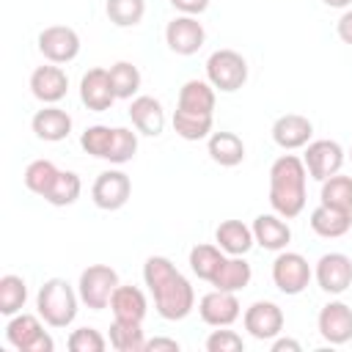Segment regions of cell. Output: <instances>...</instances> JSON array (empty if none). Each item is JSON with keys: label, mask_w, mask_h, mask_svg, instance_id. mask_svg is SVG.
Returning a JSON list of instances; mask_svg holds the SVG:
<instances>
[{"label": "cell", "mask_w": 352, "mask_h": 352, "mask_svg": "<svg viewBox=\"0 0 352 352\" xmlns=\"http://www.w3.org/2000/svg\"><path fill=\"white\" fill-rule=\"evenodd\" d=\"M143 280L154 297V308L162 319L179 322L195 308V292L190 280L173 267L168 256H148L143 264Z\"/></svg>", "instance_id": "6da1fadb"}, {"label": "cell", "mask_w": 352, "mask_h": 352, "mask_svg": "<svg viewBox=\"0 0 352 352\" xmlns=\"http://www.w3.org/2000/svg\"><path fill=\"white\" fill-rule=\"evenodd\" d=\"M305 162L297 154H280L270 165V206L280 217L292 220L305 209Z\"/></svg>", "instance_id": "7a4b0ae2"}, {"label": "cell", "mask_w": 352, "mask_h": 352, "mask_svg": "<svg viewBox=\"0 0 352 352\" xmlns=\"http://www.w3.org/2000/svg\"><path fill=\"white\" fill-rule=\"evenodd\" d=\"M77 302H80V294L63 278L44 280L38 294H36L38 316L50 327H69L74 322V316H77Z\"/></svg>", "instance_id": "3957f363"}, {"label": "cell", "mask_w": 352, "mask_h": 352, "mask_svg": "<svg viewBox=\"0 0 352 352\" xmlns=\"http://www.w3.org/2000/svg\"><path fill=\"white\" fill-rule=\"evenodd\" d=\"M116 289H118V272L110 264H91L80 272L77 294H80V302L88 305L91 311L107 308Z\"/></svg>", "instance_id": "277c9868"}, {"label": "cell", "mask_w": 352, "mask_h": 352, "mask_svg": "<svg viewBox=\"0 0 352 352\" xmlns=\"http://www.w3.org/2000/svg\"><path fill=\"white\" fill-rule=\"evenodd\" d=\"M206 80L214 85V91L234 94L248 80V60L236 50H214L206 58Z\"/></svg>", "instance_id": "5b68a950"}, {"label": "cell", "mask_w": 352, "mask_h": 352, "mask_svg": "<svg viewBox=\"0 0 352 352\" xmlns=\"http://www.w3.org/2000/svg\"><path fill=\"white\" fill-rule=\"evenodd\" d=\"M6 341L14 349H19V352H52L55 349V341L44 330L41 316L22 314V311L8 319V324H6Z\"/></svg>", "instance_id": "8992f818"}, {"label": "cell", "mask_w": 352, "mask_h": 352, "mask_svg": "<svg viewBox=\"0 0 352 352\" xmlns=\"http://www.w3.org/2000/svg\"><path fill=\"white\" fill-rule=\"evenodd\" d=\"M314 270L308 264V258L302 253L294 250H280L272 261V283L278 286V292L294 297L300 292H305V286L311 283Z\"/></svg>", "instance_id": "52a82bcc"}, {"label": "cell", "mask_w": 352, "mask_h": 352, "mask_svg": "<svg viewBox=\"0 0 352 352\" xmlns=\"http://www.w3.org/2000/svg\"><path fill=\"white\" fill-rule=\"evenodd\" d=\"M302 162H305V170H308L311 179L324 182V179H330V176H336L341 170V165H344V148H341V143H336L330 138L311 140L305 146Z\"/></svg>", "instance_id": "ba28073f"}, {"label": "cell", "mask_w": 352, "mask_h": 352, "mask_svg": "<svg viewBox=\"0 0 352 352\" xmlns=\"http://www.w3.org/2000/svg\"><path fill=\"white\" fill-rule=\"evenodd\" d=\"M38 52L50 63H69L80 55V36L69 25H50L38 33Z\"/></svg>", "instance_id": "9c48e42d"}, {"label": "cell", "mask_w": 352, "mask_h": 352, "mask_svg": "<svg viewBox=\"0 0 352 352\" xmlns=\"http://www.w3.org/2000/svg\"><path fill=\"white\" fill-rule=\"evenodd\" d=\"M206 41V30L204 25L190 16V14H182V16H173L168 25H165V44L170 52L176 55H195Z\"/></svg>", "instance_id": "30bf717a"}, {"label": "cell", "mask_w": 352, "mask_h": 352, "mask_svg": "<svg viewBox=\"0 0 352 352\" xmlns=\"http://www.w3.org/2000/svg\"><path fill=\"white\" fill-rule=\"evenodd\" d=\"M132 195V182L124 170H102L91 187V201L104 209V212H116L121 209Z\"/></svg>", "instance_id": "8fae6325"}, {"label": "cell", "mask_w": 352, "mask_h": 352, "mask_svg": "<svg viewBox=\"0 0 352 352\" xmlns=\"http://www.w3.org/2000/svg\"><path fill=\"white\" fill-rule=\"evenodd\" d=\"M242 324L245 330L258 338V341H272L275 336H280L283 330V311L280 305L270 302V300H256L253 305L245 308L242 314Z\"/></svg>", "instance_id": "7c38bea8"}, {"label": "cell", "mask_w": 352, "mask_h": 352, "mask_svg": "<svg viewBox=\"0 0 352 352\" xmlns=\"http://www.w3.org/2000/svg\"><path fill=\"white\" fill-rule=\"evenodd\" d=\"M314 278L322 292L344 294L352 286V258L346 253H324L314 267Z\"/></svg>", "instance_id": "4fadbf2b"}, {"label": "cell", "mask_w": 352, "mask_h": 352, "mask_svg": "<svg viewBox=\"0 0 352 352\" xmlns=\"http://www.w3.org/2000/svg\"><path fill=\"white\" fill-rule=\"evenodd\" d=\"M316 327H319V336L333 346L352 341V308L341 300H330L327 305H322L316 316Z\"/></svg>", "instance_id": "5bb4252c"}, {"label": "cell", "mask_w": 352, "mask_h": 352, "mask_svg": "<svg viewBox=\"0 0 352 352\" xmlns=\"http://www.w3.org/2000/svg\"><path fill=\"white\" fill-rule=\"evenodd\" d=\"M198 314L206 324L212 327H228L239 319L242 308L236 300V292H223V289H212L198 300Z\"/></svg>", "instance_id": "9a60e30c"}, {"label": "cell", "mask_w": 352, "mask_h": 352, "mask_svg": "<svg viewBox=\"0 0 352 352\" xmlns=\"http://www.w3.org/2000/svg\"><path fill=\"white\" fill-rule=\"evenodd\" d=\"M80 99L88 110L94 113H104L113 107L116 102V91H113V82H110V72L96 66V69H88L80 80Z\"/></svg>", "instance_id": "2e32d148"}, {"label": "cell", "mask_w": 352, "mask_h": 352, "mask_svg": "<svg viewBox=\"0 0 352 352\" xmlns=\"http://www.w3.org/2000/svg\"><path fill=\"white\" fill-rule=\"evenodd\" d=\"M69 91V77L58 63H47V66H36L30 74V94L44 102V104H55L66 96Z\"/></svg>", "instance_id": "e0dca14e"}, {"label": "cell", "mask_w": 352, "mask_h": 352, "mask_svg": "<svg viewBox=\"0 0 352 352\" xmlns=\"http://www.w3.org/2000/svg\"><path fill=\"white\" fill-rule=\"evenodd\" d=\"M314 135V124L300 116V113H286L278 116L272 124V140L283 148V151H294V148H305L311 143Z\"/></svg>", "instance_id": "ac0fdd59"}, {"label": "cell", "mask_w": 352, "mask_h": 352, "mask_svg": "<svg viewBox=\"0 0 352 352\" xmlns=\"http://www.w3.org/2000/svg\"><path fill=\"white\" fill-rule=\"evenodd\" d=\"M250 228H253L256 245H261L264 250L280 253V250H286V245L292 242V228H289L286 217H280L278 212H275V214H258Z\"/></svg>", "instance_id": "d6986e66"}, {"label": "cell", "mask_w": 352, "mask_h": 352, "mask_svg": "<svg viewBox=\"0 0 352 352\" xmlns=\"http://www.w3.org/2000/svg\"><path fill=\"white\" fill-rule=\"evenodd\" d=\"M110 311H113V319H121V322H140L146 319V311H148V302H146V294L132 286V283H118V289L113 292L110 297Z\"/></svg>", "instance_id": "ffe728a7"}, {"label": "cell", "mask_w": 352, "mask_h": 352, "mask_svg": "<svg viewBox=\"0 0 352 352\" xmlns=\"http://www.w3.org/2000/svg\"><path fill=\"white\" fill-rule=\"evenodd\" d=\"M129 118L135 129L148 138H157L165 129V110H162V102L154 96H135L129 104Z\"/></svg>", "instance_id": "44dd1931"}, {"label": "cell", "mask_w": 352, "mask_h": 352, "mask_svg": "<svg viewBox=\"0 0 352 352\" xmlns=\"http://www.w3.org/2000/svg\"><path fill=\"white\" fill-rule=\"evenodd\" d=\"M33 132L38 140H47V143H58V140H66L69 132H72V116L55 104H47L41 107L33 121H30Z\"/></svg>", "instance_id": "7402d4cb"}, {"label": "cell", "mask_w": 352, "mask_h": 352, "mask_svg": "<svg viewBox=\"0 0 352 352\" xmlns=\"http://www.w3.org/2000/svg\"><path fill=\"white\" fill-rule=\"evenodd\" d=\"M214 242L223 253L228 256H245L256 239H253V228L245 226L242 220H223L217 228H214Z\"/></svg>", "instance_id": "603a6c76"}, {"label": "cell", "mask_w": 352, "mask_h": 352, "mask_svg": "<svg viewBox=\"0 0 352 352\" xmlns=\"http://www.w3.org/2000/svg\"><path fill=\"white\" fill-rule=\"evenodd\" d=\"M308 223H311L314 234H319L324 239H338V236H344L352 228V212H341V209H333V206L319 204L311 212Z\"/></svg>", "instance_id": "cb8c5ba5"}, {"label": "cell", "mask_w": 352, "mask_h": 352, "mask_svg": "<svg viewBox=\"0 0 352 352\" xmlns=\"http://www.w3.org/2000/svg\"><path fill=\"white\" fill-rule=\"evenodd\" d=\"M176 107L190 110V113L214 116V85L209 80H187L179 91V104Z\"/></svg>", "instance_id": "d4e9b609"}, {"label": "cell", "mask_w": 352, "mask_h": 352, "mask_svg": "<svg viewBox=\"0 0 352 352\" xmlns=\"http://www.w3.org/2000/svg\"><path fill=\"white\" fill-rule=\"evenodd\" d=\"M206 148H209L212 162H217L223 168H234L245 160V143L236 132H212Z\"/></svg>", "instance_id": "484cf974"}, {"label": "cell", "mask_w": 352, "mask_h": 352, "mask_svg": "<svg viewBox=\"0 0 352 352\" xmlns=\"http://www.w3.org/2000/svg\"><path fill=\"white\" fill-rule=\"evenodd\" d=\"M250 278H253V270L242 256H226L223 267L212 278V286L223 292H242L250 283Z\"/></svg>", "instance_id": "4316f807"}, {"label": "cell", "mask_w": 352, "mask_h": 352, "mask_svg": "<svg viewBox=\"0 0 352 352\" xmlns=\"http://www.w3.org/2000/svg\"><path fill=\"white\" fill-rule=\"evenodd\" d=\"M110 346L116 352H143L146 346V336H143V324L140 322H121L113 319L110 324Z\"/></svg>", "instance_id": "83f0119b"}, {"label": "cell", "mask_w": 352, "mask_h": 352, "mask_svg": "<svg viewBox=\"0 0 352 352\" xmlns=\"http://www.w3.org/2000/svg\"><path fill=\"white\" fill-rule=\"evenodd\" d=\"M173 129L179 138L184 140H204L212 135V116H204V113H190V110H182L176 107L173 110Z\"/></svg>", "instance_id": "f1b7e54d"}, {"label": "cell", "mask_w": 352, "mask_h": 352, "mask_svg": "<svg viewBox=\"0 0 352 352\" xmlns=\"http://www.w3.org/2000/svg\"><path fill=\"white\" fill-rule=\"evenodd\" d=\"M319 204L341 209V212H352V176L336 173V176L324 179L322 192H319Z\"/></svg>", "instance_id": "f546056e"}, {"label": "cell", "mask_w": 352, "mask_h": 352, "mask_svg": "<svg viewBox=\"0 0 352 352\" xmlns=\"http://www.w3.org/2000/svg\"><path fill=\"white\" fill-rule=\"evenodd\" d=\"M226 256H228V253H223L217 245H195V248L190 250V270H192L201 280H209V283H212V278H214L217 270L223 267Z\"/></svg>", "instance_id": "4dcf8cb0"}, {"label": "cell", "mask_w": 352, "mask_h": 352, "mask_svg": "<svg viewBox=\"0 0 352 352\" xmlns=\"http://www.w3.org/2000/svg\"><path fill=\"white\" fill-rule=\"evenodd\" d=\"M28 300V283L19 275H3L0 278V314L3 316H14L25 308Z\"/></svg>", "instance_id": "1f68e13d"}, {"label": "cell", "mask_w": 352, "mask_h": 352, "mask_svg": "<svg viewBox=\"0 0 352 352\" xmlns=\"http://www.w3.org/2000/svg\"><path fill=\"white\" fill-rule=\"evenodd\" d=\"M107 72H110V82H113L116 99H132V96L140 91V72H138L135 63L118 60V63H113Z\"/></svg>", "instance_id": "d6a6232c"}, {"label": "cell", "mask_w": 352, "mask_h": 352, "mask_svg": "<svg viewBox=\"0 0 352 352\" xmlns=\"http://www.w3.org/2000/svg\"><path fill=\"white\" fill-rule=\"evenodd\" d=\"M58 168H55V162H50V160H33L28 168H25V187L30 190V192H36V195H47L50 190H52V184H55V179H58Z\"/></svg>", "instance_id": "836d02e7"}, {"label": "cell", "mask_w": 352, "mask_h": 352, "mask_svg": "<svg viewBox=\"0 0 352 352\" xmlns=\"http://www.w3.org/2000/svg\"><path fill=\"white\" fill-rule=\"evenodd\" d=\"M80 192H82L80 176L74 170H60L55 184H52V190L44 195V201L52 204V206H72L80 198Z\"/></svg>", "instance_id": "e575fe53"}, {"label": "cell", "mask_w": 352, "mask_h": 352, "mask_svg": "<svg viewBox=\"0 0 352 352\" xmlns=\"http://www.w3.org/2000/svg\"><path fill=\"white\" fill-rule=\"evenodd\" d=\"M104 11L116 28H135V25H140V19L146 14V3L143 0H107Z\"/></svg>", "instance_id": "d590c367"}, {"label": "cell", "mask_w": 352, "mask_h": 352, "mask_svg": "<svg viewBox=\"0 0 352 352\" xmlns=\"http://www.w3.org/2000/svg\"><path fill=\"white\" fill-rule=\"evenodd\" d=\"M135 151H138V135L126 126H113V143L104 160L113 165H124L135 157Z\"/></svg>", "instance_id": "8d00e7d4"}, {"label": "cell", "mask_w": 352, "mask_h": 352, "mask_svg": "<svg viewBox=\"0 0 352 352\" xmlns=\"http://www.w3.org/2000/svg\"><path fill=\"white\" fill-rule=\"evenodd\" d=\"M110 143H113V129L104 126V124H94V126H88V129L80 135V146L85 148V154L99 157V160L107 157Z\"/></svg>", "instance_id": "74e56055"}, {"label": "cell", "mask_w": 352, "mask_h": 352, "mask_svg": "<svg viewBox=\"0 0 352 352\" xmlns=\"http://www.w3.org/2000/svg\"><path fill=\"white\" fill-rule=\"evenodd\" d=\"M66 344L72 352H104L107 338L94 327H77V330H72Z\"/></svg>", "instance_id": "f35d334b"}, {"label": "cell", "mask_w": 352, "mask_h": 352, "mask_svg": "<svg viewBox=\"0 0 352 352\" xmlns=\"http://www.w3.org/2000/svg\"><path fill=\"white\" fill-rule=\"evenodd\" d=\"M245 341L234 330H212L206 338V352H242Z\"/></svg>", "instance_id": "ab89813d"}, {"label": "cell", "mask_w": 352, "mask_h": 352, "mask_svg": "<svg viewBox=\"0 0 352 352\" xmlns=\"http://www.w3.org/2000/svg\"><path fill=\"white\" fill-rule=\"evenodd\" d=\"M170 6L182 14H190V16H198L209 8V0H170Z\"/></svg>", "instance_id": "60d3db41"}, {"label": "cell", "mask_w": 352, "mask_h": 352, "mask_svg": "<svg viewBox=\"0 0 352 352\" xmlns=\"http://www.w3.org/2000/svg\"><path fill=\"white\" fill-rule=\"evenodd\" d=\"M162 349H168V352H179L182 346H179V341H176V338H162V336L148 338V341H146V346H143V352H162Z\"/></svg>", "instance_id": "b9f144b4"}, {"label": "cell", "mask_w": 352, "mask_h": 352, "mask_svg": "<svg viewBox=\"0 0 352 352\" xmlns=\"http://www.w3.org/2000/svg\"><path fill=\"white\" fill-rule=\"evenodd\" d=\"M336 33H338V38H341L344 44H352V8H346V11L338 16Z\"/></svg>", "instance_id": "7bdbcfd3"}, {"label": "cell", "mask_w": 352, "mask_h": 352, "mask_svg": "<svg viewBox=\"0 0 352 352\" xmlns=\"http://www.w3.org/2000/svg\"><path fill=\"white\" fill-rule=\"evenodd\" d=\"M283 349H292V352H300L302 346H300V341H294V338H272V352H283Z\"/></svg>", "instance_id": "ee69618b"}, {"label": "cell", "mask_w": 352, "mask_h": 352, "mask_svg": "<svg viewBox=\"0 0 352 352\" xmlns=\"http://www.w3.org/2000/svg\"><path fill=\"white\" fill-rule=\"evenodd\" d=\"M324 6H330V8H349L352 6V0H322Z\"/></svg>", "instance_id": "f6af8a7d"}, {"label": "cell", "mask_w": 352, "mask_h": 352, "mask_svg": "<svg viewBox=\"0 0 352 352\" xmlns=\"http://www.w3.org/2000/svg\"><path fill=\"white\" fill-rule=\"evenodd\" d=\"M349 160H352V148H349Z\"/></svg>", "instance_id": "bcb514c9"}]
</instances>
